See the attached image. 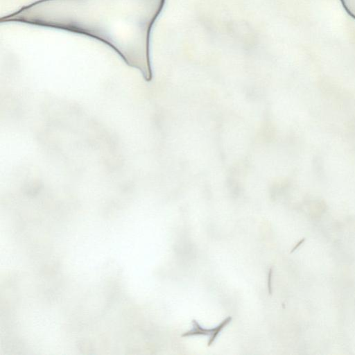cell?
Segmentation results:
<instances>
[{"instance_id":"3957f363","label":"cell","mask_w":355,"mask_h":355,"mask_svg":"<svg viewBox=\"0 0 355 355\" xmlns=\"http://www.w3.org/2000/svg\"><path fill=\"white\" fill-rule=\"evenodd\" d=\"M306 240L305 238H303L302 239H301L292 249V250L291 251V252H294L297 248H298L299 246H300L304 242V241Z\"/></svg>"},{"instance_id":"6da1fadb","label":"cell","mask_w":355,"mask_h":355,"mask_svg":"<svg viewBox=\"0 0 355 355\" xmlns=\"http://www.w3.org/2000/svg\"><path fill=\"white\" fill-rule=\"evenodd\" d=\"M165 0H40L2 17L85 35L112 48L149 81L150 35Z\"/></svg>"},{"instance_id":"7a4b0ae2","label":"cell","mask_w":355,"mask_h":355,"mask_svg":"<svg viewBox=\"0 0 355 355\" xmlns=\"http://www.w3.org/2000/svg\"><path fill=\"white\" fill-rule=\"evenodd\" d=\"M232 318L227 317L217 327L212 329H205L202 327L196 320H193V329L189 331L184 333L182 337L191 336L195 335H209L210 336L209 340L208 341V346H210L221 331V330L231 321Z\"/></svg>"},{"instance_id":"277c9868","label":"cell","mask_w":355,"mask_h":355,"mask_svg":"<svg viewBox=\"0 0 355 355\" xmlns=\"http://www.w3.org/2000/svg\"><path fill=\"white\" fill-rule=\"evenodd\" d=\"M271 275H272V269L270 268L268 274V290L270 294H271Z\"/></svg>"}]
</instances>
